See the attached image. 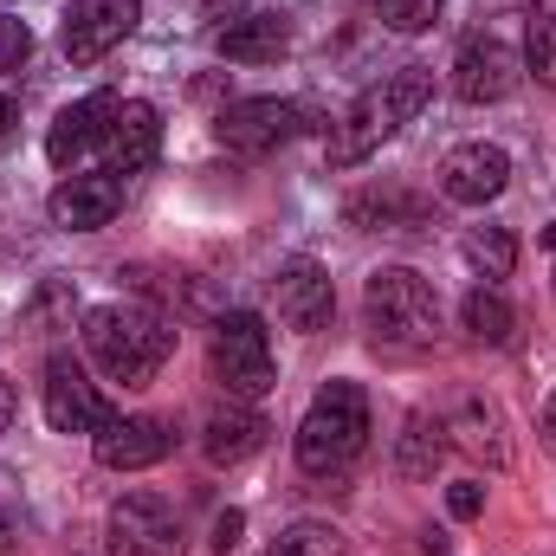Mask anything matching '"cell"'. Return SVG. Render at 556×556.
<instances>
[{
    "label": "cell",
    "mask_w": 556,
    "mask_h": 556,
    "mask_svg": "<svg viewBox=\"0 0 556 556\" xmlns=\"http://www.w3.org/2000/svg\"><path fill=\"white\" fill-rule=\"evenodd\" d=\"M446 511H453L459 525H472V518L485 511V485H479V479H459V485L446 492Z\"/></svg>",
    "instance_id": "cell-29"
},
{
    "label": "cell",
    "mask_w": 556,
    "mask_h": 556,
    "mask_svg": "<svg viewBox=\"0 0 556 556\" xmlns=\"http://www.w3.org/2000/svg\"><path fill=\"white\" fill-rule=\"evenodd\" d=\"M142 20V0H72L65 26H59V46L72 65H98L104 52H117Z\"/></svg>",
    "instance_id": "cell-8"
},
{
    "label": "cell",
    "mask_w": 556,
    "mask_h": 556,
    "mask_svg": "<svg viewBox=\"0 0 556 556\" xmlns=\"http://www.w3.org/2000/svg\"><path fill=\"white\" fill-rule=\"evenodd\" d=\"M104 168L124 181V175H137V168H149L155 162V149H162V111L155 104H142V98H130V104H117V117H111V130H104Z\"/></svg>",
    "instance_id": "cell-15"
},
{
    "label": "cell",
    "mask_w": 556,
    "mask_h": 556,
    "mask_svg": "<svg viewBox=\"0 0 556 556\" xmlns=\"http://www.w3.org/2000/svg\"><path fill=\"white\" fill-rule=\"evenodd\" d=\"M240 531H247V511H220V518H214V551L227 556L240 544Z\"/></svg>",
    "instance_id": "cell-30"
},
{
    "label": "cell",
    "mask_w": 556,
    "mask_h": 556,
    "mask_svg": "<svg viewBox=\"0 0 556 556\" xmlns=\"http://www.w3.org/2000/svg\"><path fill=\"white\" fill-rule=\"evenodd\" d=\"M13 130H20V104H13V98H0V149L13 142Z\"/></svg>",
    "instance_id": "cell-31"
},
{
    "label": "cell",
    "mask_w": 556,
    "mask_h": 556,
    "mask_svg": "<svg viewBox=\"0 0 556 556\" xmlns=\"http://www.w3.org/2000/svg\"><path fill=\"white\" fill-rule=\"evenodd\" d=\"M459 324H466V337L472 343H511V330H518V311L505 304V291L498 285H472L466 291V304H459Z\"/></svg>",
    "instance_id": "cell-21"
},
{
    "label": "cell",
    "mask_w": 556,
    "mask_h": 556,
    "mask_svg": "<svg viewBox=\"0 0 556 556\" xmlns=\"http://www.w3.org/2000/svg\"><path fill=\"white\" fill-rule=\"evenodd\" d=\"M111 556H181V518L155 492H124L111 505Z\"/></svg>",
    "instance_id": "cell-7"
},
{
    "label": "cell",
    "mask_w": 556,
    "mask_h": 556,
    "mask_svg": "<svg viewBox=\"0 0 556 556\" xmlns=\"http://www.w3.org/2000/svg\"><path fill=\"white\" fill-rule=\"evenodd\" d=\"M459 253H466V266L485 278V285H498V278L518 273V233H511V227H472V233L459 240Z\"/></svg>",
    "instance_id": "cell-22"
},
{
    "label": "cell",
    "mask_w": 556,
    "mask_h": 556,
    "mask_svg": "<svg viewBox=\"0 0 556 556\" xmlns=\"http://www.w3.org/2000/svg\"><path fill=\"white\" fill-rule=\"evenodd\" d=\"M363 311H369L376 350H433V337H440V298L415 266H376Z\"/></svg>",
    "instance_id": "cell-4"
},
{
    "label": "cell",
    "mask_w": 556,
    "mask_h": 556,
    "mask_svg": "<svg viewBox=\"0 0 556 556\" xmlns=\"http://www.w3.org/2000/svg\"><path fill=\"white\" fill-rule=\"evenodd\" d=\"M446 433H453L472 459H485V466H505V459H511V446H505V420H498V408H492L485 395H466V402L453 408V420H446Z\"/></svg>",
    "instance_id": "cell-20"
},
{
    "label": "cell",
    "mask_w": 556,
    "mask_h": 556,
    "mask_svg": "<svg viewBox=\"0 0 556 556\" xmlns=\"http://www.w3.org/2000/svg\"><path fill=\"white\" fill-rule=\"evenodd\" d=\"M525 65L544 85H556V0H538L531 20H525Z\"/></svg>",
    "instance_id": "cell-25"
},
{
    "label": "cell",
    "mask_w": 556,
    "mask_h": 556,
    "mask_svg": "<svg viewBox=\"0 0 556 556\" xmlns=\"http://www.w3.org/2000/svg\"><path fill=\"white\" fill-rule=\"evenodd\" d=\"M207 369L227 389V402H260L278 389V363H273V337L253 311H227L214 317V343H207Z\"/></svg>",
    "instance_id": "cell-5"
},
{
    "label": "cell",
    "mask_w": 556,
    "mask_h": 556,
    "mask_svg": "<svg viewBox=\"0 0 556 556\" xmlns=\"http://www.w3.org/2000/svg\"><path fill=\"white\" fill-rule=\"evenodd\" d=\"M343 531L337 525H324V518H298V525H285L278 531V556H343Z\"/></svg>",
    "instance_id": "cell-26"
},
{
    "label": "cell",
    "mask_w": 556,
    "mask_h": 556,
    "mask_svg": "<svg viewBox=\"0 0 556 556\" xmlns=\"http://www.w3.org/2000/svg\"><path fill=\"white\" fill-rule=\"evenodd\" d=\"M518 78H525V59L505 39H492V33L466 39L459 59H453V98L459 104H498V98L518 91Z\"/></svg>",
    "instance_id": "cell-11"
},
{
    "label": "cell",
    "mask_w": 556,
    "mask_h": 556,
    "mask_svg": "<svg viewBox=\"0 0 556 556\" xmlns=\"http://www.w3.org/2000/svg\"><path fill=\"white\" fill-rule=\"evenodd\" d=\"M117 207H124V181L111 175V168H98V175H65L52 194H46V214H52V227H65V233H98V227H111L117 220Z\"/></svg>",
    "instance_id": "cell-14"
},
{
    "label": "cell",
    "mask_w": 556,
    "mask_h": 556,
    "mask_svg": "<svg viewBox=\"0 0 556 556\" xmlns=\"http://www.w3.org/2000/svg\"><path fill=\"white\" fill-rule=\"evenodd\" d=\"M343 220L356 233H427L433 227V207L408 194V188H363L343 201Z\"/></svg>",
    "instance_id": "cell-17"
},
{
    "label": "cell",
    "mask_w": 556,
    "mask_h": 556,
    "mask_svg": "<svg viewBox=\"0 0 556 556\" xmlns=\"http://www.w3.org/2000/svg\"><path fill=\"white\" fill-rule=\"evenodd\" d=\"M266 415L253 408V402H227V408H214L207 415V433H201V453L214 459V466H240V459H253L260 446H266Z\"/></svg>",
    "instance_id": "cell-18"
},
{
    "label": "cell",
    "mask_w": 556,
    "mask_h": 556,
    "mask_svg": "<svg viewBox=\"0 0 556 556\" xmlns=\"http://www.w3.org/2000/svg\"><path fill=\"white\" fill-rule=\"evenodd\" d=\"M13 415H20V395H13V382H7V376H0V433H7V427H13Z\"/></svg>",
    "instance_id": "cell-32"
},
{
    "label": "cell",
    "mask_w": 556,
    "mask_h": 556,
    "mask_svg": "<svg viewBox=\"0 0 556 556\" xmlns=\"http://www.w3.org/2000/svg\"><path fill=\"white\" fill-rule=\"evenodd\" d=\"M111 415H117V408H111L104 389L85 376V363L59 350V356L46 363V420H52L59 433H98Z\"/></svg>",
    "instance_id": "cell-10"
},
{
    "label": "cell",
    "mask_w": 556,
    "mask_h": 556,
    "mask_svg": "<svg viewBox=\"0 0 556 556\" xmlns=\"http://www.w3.org/2000/svg\"><path fill=\"white\" fill-rule=\"evenodd\" d=\"M544 247H551V253H556V227H544Z\"/></svg>",
    "instance_id": "cell-35"
},
{
    "label": "cell",
    "mask_w": 556,
    "mask_h": 556,
    "mask_svg": "<svg viewBox=\"0 0 556 556\" xmlns=\"http://www.w3.org/2000/svg\"><path fill=\"white\" fill-rule=\"evenodd\" d=\"M446 420L433 415H408V427H402V440H395V466L408 472V479H433V466H440V453H446Z\"/></svg>",
    "instance_id": "cell-23"
},
{
    "label": "cell",
    "mask_w": 556,
    "mask_h": 556,
    "mask_svg": "<svg viewBox=\"0 0 556 556\" xmlns=\"http://www.w3.org/2000/svg\"><path fill=\"white\" fill-rule=\"evenodd\" d=\"M273 311L285 330H324L330 324V311H337V291H330V273H324V260H311V253H291L285 266L273 273Z\"/></svg>",
    "instance_id": "cell-9"
},
{
    "label": "cell",
    "mask_w": 556,
    "mask_h": 556,
    "mask_svg": "<svg viewBox=\"0 0 556 556\" xmlns=\"http://www.w3.org/2000/svg\"><path fill=\"white\" fill-rule=\"evenodd\" d=\"M505 181H511V155L498 142H459L440 162V194L453 207H485L505 194Z\"/></svg>",
    "instance_id": "cell-13"
},
{
    "label": "cell",
    "mask_w": 556,
    "mask_h": 556,
    "mask_svg": "<svg viewBox=\"0 0 556 556\" xmlns=\"http://www.w3.org/2000/svg\"><path fill=\"white\" fill-rule=\"evenodd\" d=\"M26 52H33V33H26V20L0 13V78H7V72H20V65H26Z\"/></svg>",
    "instance_id": "cell-28"
},
{
    "label": "cell",
    "mask_w": 556,
    "mask_h": 556,
    "mask_svg": "<svg viewBox=\"0 0 556 556\" xmlns=\"http://www.w3.org/2000/svg\"><path fill=\"white\" fill-rule=\"evenodd\" d=\"M7 538H13V525H7V511H0V544H7Z\"/></svg>",
    "instance_id": "cell-34"
},
{
    "label": "cell",
    "mask_w": 556,
    "mask_h": 556,
    "mask_svg": "<svg viewBox=\"0 0 556 556\" xmlns=\"http://www.w3.org/2000/svg\"><path fill=\"white\" fill-rule=\"evenodd\" d=\"M85 350L111 382L142 389L175 356V324L149 304H98V311H85Z\"/></svg>",
    "instance_id": "cell-1"
},
{
    "label": "cell",
    "mask_w": 556,
    "mask_h": 556,
    "mask_svg": "<svg viewBox=\"0 0 556 556\" xmlns=\"http://www.w3.org/2000/svg\"><path fill=\"white\" fill-rule=\"evenodd\" d=\"M376 13L389 33H427L440 20V0H376Z\"/></svg>",
    "instance_id": "cell-27"
},
{
    "label": "cell",
    "mask_w": 556,
    "mask_h": 556,
    "mask_svg": "<svg viewBox=\"0 0 556 556\" xmlns=\"http://www.w3.org/2000/svg\"><path fill=\"white\" fill-rule=\"evenodd\" d=\"M369 446V395L363 382H324L298 420V466L311 479H343Z\"/></svg>",
    "instance_id": "cell-3"
},
{
    "label": "cell",
    "mask_w": 556,
    "mask_h": 556,
    "mask_svg": "<svg viewBox=\"0 0 556 556\" xmlns=\"http://www.w3.org/2000/svg\"><path fill=\"white\" fill-rule=\"evenodd\" d=\"M91 446H98V466L111 472H149L175 453V427L162 415H111L91 433Z\"/></svg>",
    "instance_id": "cell-12"
},
{
    "label": "cell",
    "mask_w": 556,
    "mask_h": 556,
    "mask_svg": "<svg viewBox=\"0 0 556 556\" xmlns=\"http://www.w3.org/2000/svg\"><path fill=\"white\" fill-rule=\"evenodd\" d=\"M298 130H311V104H298V98H240L214 117V137L233 155H273Z\"/></svg>",
    "instance_id": "cell-6"
},
{
    "label": "cell",
    "mask_w": 556,
    "mask_h": 556,
    "mask_svg": "<svg viewBox=\"0 0 556 556\" xmlns=\"http://www.w3.org/2000/svg\"><path fill=\"white\" fill-rule=\"evenodd\" d=\"M117 104H124L117 91H91V98L65 104L59 124L46 130V162H52V168H78V155H85L91 142H104L111 117H117Z\"/></svg>",
    "instance_id": "cell-16"
},
{
    "label": "cell",
    "mask_w": 556,
    "mask_h": 556,
    "mask_svg": "<svg viewBox=\"0 0 556 556\" xmlns=\"http://www.w3.org/2000/svg\"><path fill=\"white\" fill-rule=\"evenodd\" d=\"M427 98H433V72H427V65H402V72H389L382 85H369V91L330 124V142H324L330 168H356L363 155H376L402 124H415L420 111H427Z\"/></svg>",
    "instance_id": "cell-2"
},
{
    "label": "cell",
    "mask_w": 556,
    "mask_h": 556,
    "mask_svg": "<svg viewBox=\"0 0 556 556\" xmlns=\"http://www.w3.org/2000/svg\"><path fill=\"white\" fill-rule=\"evenodd\" d=\"M544 440H551V446H556V395H551V402H544Z\"/></svg>",
    "instance_id": "cell-33"
},
{
    "label": "cell",
    "mask_w": 556,
    "mask_h": 556,
    "mask_svg": "<svg viewBox=\"0 0 556 556\" xmlns=\"http://www.w3.org/2000/svg\"><path fill=\"white\" fill-rule=\"evenodd\" d=\"M285 46H291L285 13H247V20H227V26L214 33V52L233 59V65H273Z\"/></svg>",
    "instance_id": "cell-19"
},
{
    "label": "cell",
    "mask_w": 556,
    "mask_h": 556,
    "mask_svg": "<svg viewBox=\"0 0 556 556\" xmlns=\"http://www.w3.org/2000/svg\"><path fill=\"white\" fill-rule=\"evenodd\" d=\"M72 317H78V285H72V278H46V285L26 298V311H20V324L39 330V337L72 330Z\"/></svg>",
    "instance_id": "cell-24"
}]
</instances>
